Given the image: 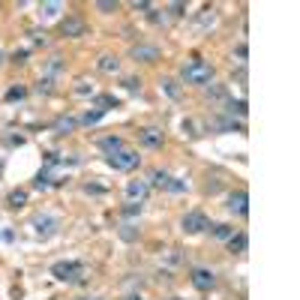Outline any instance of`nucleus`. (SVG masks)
<instances>
[{"label":"nucleus","mask_w":300,"mask_h":300,"mask_svg":"<svg viewBox=\"0 0 300 300\" xmlns=\"http://www.w3.org/2000/svg\"><path fill=\"white\" fill-rule=\"evenodd\" d=\"M180 75H183V81H186V84H198V87H204V84L213 81V66H210L207 60H201V57H192L189 63H183Z\"/></svg>","instance_id":"f257e3e1"},{"label":"nucleus","mask_w":300,"mask_h":300,"mask_svg":"<svg viewBox=\"0 0 300 300\" xmlns=\"http://www.w3.org/2000/svg\"><path fill=\"white\" fill-rule=\"evenodd\" d=\"M51 276L60 282H81L84 279V264L81 261H57L51 267Z\"/></svg>","instance_id":"f03ea898"},{"label":"nucleus","mask_w":300,"mask_h":300,"mask_svg":"<svg viewBox=\"0 0 300 300\" xmlns=\"http://www.w3.org/2000/svg\"><path fill=\"white\" fill-rule=\"evenodd\" d=\"M105 162L114 168V171H132V168H138V153L135 150H129V147H123V150H117V153H111V156H105Z\"/></svg>","instance_id":"7ed1b4c3"},{"label":"nucleus","mask_w":300,"mask_h":300,"mask_svg":"<svg viewBox=\"0 0 300 300\" xmlns=\"http://www.w3.org/2000/svg\"><path fill=\"white\" fill-rule=\"evenodd\" d=\"M150 180H153V186L168 189V192H186V189H189V183L180 180V177H171L168 171H153V174H150Z\"/></svg>","instance_id":"20e7f679"},{"label":"nucleus","mask_w":300,"mask_h":300,"mask_svg":"<svg viewBox=\"0 0 300 300\" xmlns=\"http://www.w3.org/2000/svg\"><path fill=\"white\" fill-rule=\"evenodd\" d=\"M180 228H183L186 234H201V231L210 228V222H207V216H204L201 210H192V213H186V216L180 219Z\"/></svg>","instance_id":"39448f33"},{"label":"nucleus","mask_w":300,"mask_h":300,"mask_svg":"<svg viewBox=\"0 0 300 300\" xmlns=\"http://www.w3.org/2000/svg\"><path fill=\"white\" fill-rule=\"evenodd\" d=\"M30 228H33L36 237H51V234H57L60 222H57V216H48V213H45V216H33Z\"/></svg>","instance_id":"423d86ee"},{"label":"nucleus","mask_w":300,"mask_h":300,"mask_svg":"<svg viewBox=\"0 0 300 300\" xmlns=\"http://www.w3.org/2000/svg\"><path fill=\"white\" fill-rule=\"evenodd\" d=\"M225 207H228L231 213H237V216H246L249 213V195L243 189H237V192L228 195V204H225Z\"/></svg>","instance_id":"0eeeda50"},{"label":"nucleus","mask_w":300,"mask_h":300,"mask_svg":"<svg viewBox=\"0 0 300 300\" xmlns=\"http://www.w3.org/2000/svg\"><path fill=\"white\" fill-rule=\"evenodd\" d=\"M192 285H195L198 291H210V288L216 285L213 270H207V267H195V270H192Z\"/></svg>","instance_id":"6e6552de"},{"label":"nucleus","mask_w":300,"mask_h":300,"mask_svg":"<svg viewBox=\"0 0 300 300\" xmlns=\"http://www.w3.org/2000/svg\"><path fill=\"white\" fill-rule=\"evenodd\" d=\"M60 27H63V36H72V39L75 36H84V21L78 15H66V21Z\"/></svg>","instance_id":"1a4fd4ad"},{"label":"nucleus","mask_w":300,"mask_h":300,"mask_svg":"<svg viewBox=\"0 0 300 300\" xmlns=\"http://www.w3.org/2000/svg\"><path fill=\"white\" fill-rule=\"evenodd\" d=\"M132 57L135 60H144V63H153V60H159V48L156 45H135L132 48Z\"/></svg>","instance_id":"9d476101"},{"label":"nucleus","mask_w":300,"mask_h":300,"mask_svg":"<svg viewBox=\"0 0 300 300\" xmlns=\"http://www.w3.org/2000/svg\"><path fill=\"white\" fill-rule=\"evenodd\" d=\"M147 189H150V183H147V180H129V183H126V195H129L132 201H135V198L141 201V198L147 195Z\"/></svg>","instance_id":"9b49d317"},{"label":"nucleus","mask_w":300,"mask_h":300,"mask_svg":"<svg viewBox=\"0 0 300 300\" xmlns=\"http://www.w3.org/2000/svg\"><path fill=\"white\" fill-rule=\"evenodd\" d=\"M138 141L144 147H162V132L159 129H141L138 132Z\"/></svg>","instance_id":"f8f14e48"},{"label":"nucleus","mask_w":300,"mask_h":300,"mask_svg":"<svg viewBox=\"0 0 300 300\" xmlns=\"http://www.w3.org/2000/svg\"><path fill=\"white\" fill-rule=\"evenodd\" d=\"M99 147H102L105 153L111 156V153H117V150H123L126 144H123V138H117V135H111V138H102V141H99Z\"/></svg>","instance_id":"ddd939ff"},{"label":"nucleus","mask_w":300,"mask_h":300,"mask_svg":"<svg viewBox=\"0 0 300 300\" xmlns=\"http://www.w3.org/2000/svg\"><path fill=\"white\" fill-rule=\"evenodd\" d=\"M63 9V3H57V0H45V3H39V18H54L57 12Z\"/></svg>","instance_id":"4468645a"},{"label":"nucleus","mask_w":300,"mask_h":300,"mask_svg":"<svg viewBox=\"0 0 300 300\" xmlns=\"http://www.w3.org/2000/svg\"><path fill=\"white\" fill-rule=\"evenodd\" d=\"M246 246H249V237H246L243 231H237V234L228 237V249H231V252H246Z\"/></svg>","instance_id":"2eb2a0df"},{"label":"nucleus","mask_w":300,"mask_h":300,"mask_svg":"<svg viewBox=\"0 0 300 300\" xmlns=\"http://www.w3.org/2000/svg\"><path fill=\"white\" fill-rule=\"evenodd\" d=\"M96 66H99L102 72H108V75H111V72H117V69H120V60H117V57H111V54H102Z\"/></svg>","instance_id":"dca6fc26"},{"label":"nucleus","mask_w":300,"mask_h":300,"mask_svg":"<svg viewBox=\"0 0 300 300\" xmlns=\"http://www.w3.org/2000/svg\"><path fill=\"white\" fill-rule=\"evenodd\" d=\"M210 234L219 237V240H228L234 234V228H231V225H225V222H219V225H213V228H210Z\"/></svg>","instance_id":"f3484780"},{"label":"nucleus","mask_w":300,"mask_h":300,"mask_svg":"<svg viewBox=\"0 0 300 300\" xmlns=\"http://www.w3.org/2000/svg\"><path fill=\"white\" fill-rule=\"evenodd\" d=\"M162 90H165V93H168V96H171V99H180V96H183V93H180V87H177V81H174V78H162Z\"/></svg>","instance_id":"a211bd4d"},{"label":"nucleus","mask_w":300,"mask_h":300,"mask_svg":"<svg viewBox=\"0 0 300 300\" xmlns=\"http://www.w3.org/2000/svg\"><path fill=\"white\" fill-rule=\"evenodd\" d=\"M33 186H36V189H48V186H51V171L48 168L39 171V174H36V180H33Z\"/></svg>","instance_id":"6ab92c4d"},{"label":"nucleus","mask_w":300,"mask_h":300,"mask_svg":"<svg viewBox=\"0 0 300 300\" xmlns=\"http://www.w3.org/2000/svg\"><path fill=\"white\" fill-rule=\"evenodd\" d=\"M102 117H105V111H102V108H96V111H87V114L81 117V123H84V126H90V123H99Z\"/></svg>","instance_id":"aec40b11"},{"label":"nucleus","mask_w":300,"mask_h":300,"mask_svg":"<svg viewBox=\"0 0 300 300\" xmlns=\"http://www.w3.org/2000/svg\"><path fill=\"white\" fill-rule=\"evenodd\" d=\"M54 129H57V132H72V129H75V120H72V117H60Z\"/></svg>","instance_id":"412c9836"},{"label":"nucleus","mask_w":300,"mask_h":300,"mask_svg":"<svg viewBox=\"0 0 300 300\" xmlns=\"http://www.w3.org/2000/svg\"><path fill=\"white\" fill-rule=\"evenodd\" d=\"M24 201H27V192H21V189H15V192L9 195V204H12V207H21Z\"/></svg>","instance_id":"4be33fe9"},{"label":"nucleus","mask_w":300,"mask_h":300,"mask_svg":"<svg viewBox=\"0 0 300 300\" xmlns=\"http://www.w3.org/2000/svg\"><path fill=\"white\" fill-rule=\"evenodd\" d=\"M228 111H231V114L237 111V114L243 117V114H246V99H237V102H231V105H228Z\"/></svg>","instance_id":"5701e85b"},{"label":"nucleus","mask_w":300,"mask_h":300,"mask_svg":"<svg viewBox=\"0 0 300 300\" xmlns=\"http://www.w3.org/2000/svg\"><path fill=\"white\" fill-rule=\"evenodd\" d=\"M96 9H102V12H111V9H117V0H99V3H96Z\"/></svg>","instance_id":"b1692460"},{"label":"nucleus","mask_w":300,"mask_h":300,"mask_svg":"<svg viewBox=\"0 0 300 300\" xmlns=\"http://www.w3.org/2000/svg\"><path fill=\"white\" fill-rule=\"evenodd\" d=\"M120 237H123V240H135V237H138V231L132 228V225H123V228H120Z\"/></svg>","instance_id":"393cba45"},{"label":"nucleus","mask_w":300,"mask_h":300,"mask_svg":"<svg viewBox=\"0 0 300 300\" xmlns=\"http://www.w3.org/2000/svg\"><path fill=\"white\" fill-rule=\"evenodd\" d=\"M213 21H216V15H213V9H204V15L198 18V24H201V27H207V24H213Z\"/></svg>","instance_id":"a878e982"},{"label":"nucleus","mask_w":300,"mask_h":300,"mask_svg":"<svg viewBox=\"0 0 300 300\" xmlns=\"http://www.w3.org/2000/svg\"><path fill=\"white\" fill-rule=\"evenodd\" d=\"M123 87H126L129 93H138V90H141V81H138V78H126V81H123Z\"/></svg>","instance_id":"bb28decb"},{"label":"nucleus","mask_w":300,"mask_h":300,"mask_svg":"<svg viewBox=\"0 0 300 300\" xmlns=\"http://www.w3.org/2000/svg\"><path fill=\"white\" fill-rule=\"evenodd\" d=\"M75 93H78V96H87V93H93V87H90L87 81H78V87H75Z\"/></svg>","instance_id":"cd10ccee"},{"label":"nucleus","mask_w":300,"mask_h":300,"mask_svg":"<svg viewBox=\"0 0 300 300\" xmlns=\"http://www.w3.org/2000/svg\"><path fill=\"white\" fill-rule=\"evenodd\" d=\"M135 213H141V204H126L123 207V216H135Z\"/></svg>","instance_id":"c85d7f7f"},{"label":"nucleus","mask_w":300,"mask_h":300,"mask_svg":"<svg viewBox=\"0 0 300 300\" xmlns=\"http://www.w3.org/2000/svg\"><path fill=\"white\" fill-rule=\"evenodd\" d=\"M237 57H240V63H246V57H249V51H246V42H240V45H237Z\"/></svg>","instance_id":"c756f323"},{"label":"nucleus","mask_w":300,"mask_h":300,"mask_svg":"<svg viewBox=\"0 0 300 300\" xmlns=\"http://www.w3.org/2000/svg\"><path fill=\"white\" fill-rule=\"evenodd\" d=\"M24 96V87H12L9 93H6V99H21Z\"/></svg>","instance_id":"7c9ffc66"},{"label":"nucleus","mask_w":300,"mask_h":300,"mask_svg":"<svg viewBox=\"0 0 300 300\" xmlns=\"http://www.w3.org/2000/svg\"><path fill=\"white\" fill-rule=\"evenodd\" d=\"M39 93H51V78H42L39 81Z\"/></svg>","instance_id":"2f4dec72"},{"label":"nucleus","mask_w":300,"mask_h":300,"mask_svg":"<svg viewBox=\"0 0 300 300\" xmlns=\"http://www.w3.org/2000/svg\"><path fill=\"white\" fill-rule=\"evenodd\" d=\"M168 9H171V12H174V15H180V12H183V3H171V6H168Z\"/></svg>","instance_id":"473e14b6"},{"label":"nucleus","mask_w":300,"mask_h":300,"mask_svg":"<svg viewBox=\"0 0 300 300\" xmlns=\"http://www.w3.org/2000/svg\"><path fill=\"white\" fill-rule=\"evenodd\" d=\"M126 300H141V297H138V294H129V297H126Z\"/></svg>","instance_id":"72a5a7b5"},{"label":"nucleus","mask_w":300,"mask_h":300,"mask_svg":"<svg viewBox=\"0 0 300 300\" xmlns=\"http://www.w3.org/2000/svg\"><path fill=\"white\" fill-rule=\"evenodd\" d=\"M84 300H99V297H84Z\"/></svg>","instance_id":"f704fd0d"},{"label":"nucleus","mask_w":300,"mask_h":300,"mask_svg":"<svg viewBox=\"0 0 300 300\" xmlns=\"http://www.w3.org/2000/svg\"><path fill=\"white\" fill-rule=\"evenodd\" d=\"M0 63H3V51H0Z\"/></svg>","instance_id":"c9c22d12"}]
</instances>
